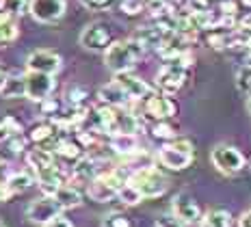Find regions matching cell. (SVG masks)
<instances>
[{
	"label": "cell",
	"instance_id": "cell-5",
	"mask_svg": "<svg viewBox=\"0 0 251 227\" xmlns=\"http://www.w3.org/2000/svg\"><path fill=\"white\" fill-rule=\"evenodd\" d=\"M128 184H132V186L148 199L150 197H160V195L167 191V179L151 167L134 171L132 176L128 177Z\"/></svg>",
	"mask_w": 251,
	"mask_h": 227
},
{
	"label": "cell",
	"instance_id": "cell-28",
	"mask_svg": "<svg viewBox=\"0 0 251 227\" xmlns=\"http://www.w3.org/2000/svg\"><path fill=\"white\" fill-rule=\"evenodd\" d=\"M151 136H154V139H163V141L176 139V128L169 126L167 121H156V124L151 126Z\"/></svg>",
	"mask_w": 251,
	"mask_h": 227
},
{
	"label": "cell",
	"instance_id": "cell-3",
	"mask_svg": "<svg viewBox=\"0 0 251 227\" xmlns=\"http://www.w3.org/2000/svg\"><path fill=\"white\" fill-rule=\"evenodd\" d=\"M126 184L128 182H126L124 173L119 171V169H113V171H106V173H102V176H98L89 184V197L100 203L111 202L113 197H117L119 191H122Z\"/></svg>",
	"mask_w": 251,
	"mask_h": 227
},
{
	"label": "cell",
	"instance_id": "cell-18",
	"mask_svg": "<svg viewBox=\"0 0 251 227\" xmlns=\"http://www.w3.org/2000/svg\"><path fill=\"white\" fill-rule=\"evenodd\" d=\"M2 98L7 100H18V98H24L26 93V76H7L2 89H0Z\"/></svg>",
	"mask_w": 251,
	"mask_h": 227
},
{
	"label": "cell",
	"instance_id": "cell-42",
	"mask_svg": "<svg viewBox=\"0 0 251 227\" xmlns=\"http://www.w3.org/2000/svg\"><path fill=\"white\" fill-rule=\"evenodd\" d=\"M4 80H7V72H4V67H0V89H2Z\"/></svg>",
	"mask_w": 251,
	"mask_h": 227
},
{
	"label": "cell",
	"instance_id": "cell-12",
	"mask_svg": "<svg viewBox=\"0 0 251 227\" xmlns=\"http://www.w3.org/2000/svg\"><path fill=\"white\" fill-rule=\"evenodd\" d=\"M61 205L56 202L54 197H48L46 195L44 199H39V202H33L28 208V219L33 221V223H50L52 219H56V216L61 214Z\"/></svg>",
	"mask_w": 251,
	"mask_h": 227
},
{
	"label": "cell",
	"instance_id": "cell-20",
	"mask_svg": "<svg viewBox=\"0 0 251 227\" xmlns=\"http://www.w3.org/2000/svg\"><path fill=\"white\" fill-rule=\"evenodd\" d=\"M52 197L59 202V205L63 210H65V208H78V205L82 203V195L78 193L74 186H65V184H63V186L54 195H52Z\"/></svg>",
	"mask_w": 251,
	"mask_h": 227
},
{
	"label": "cell",
	"instance_id": "cell-43",
	"mask_svg": "<svg viewBox=\"0 0 251 227\" xmlns=\"http://www.w3.org/2000/svg\"><path fill=\"white\" fill-rule=\"evenodd\" d=\"M240 2H243L245 7H251V0H240Z\"/></svg>",
	"mask_w": 251,
	"mask_h": 227
},
{
	"label": "cell",
	"instance_id": "cell-23",
	"mask_svg": "<svg viewBox=\"0 0 251 227\" xmlns=\"http://www.w3.org/2000/svg\"><path fill=\"white\" fill-rule=\"evenodd\" d=\"M20 132H22V124H20L15 117H4L0 121V143H9L11 139L15 136H20Z\"/></svg>",
	"mask_w": 251,
	"mask_h": 227
},
{
	"label": "cell",
	"instance_id": "cell-30",
	"mask_svg": "<svg viewBox=\"0 0 251 227\" xmlns=\"http://www.w3.org/2000/svg\"><path fill=\"white\" fill-rule=\"evenodd\" d=\"M236 84H238V89L245 93V96L251 98V65H245V67H240L238 70Z\"/></svg>",
	"mask_w": 251,
	"mask_h": 227
},
{
	"label": "cell",
	"instance_id": "cell-13",
	"mask_svg": "<svg viewBox=\"0 0 251 227\" xmlns=\"http://www.w3.org/2000/svg\"><path fill=\"white\" fill-rule=\"evenodd\" d=\"M59 139V124L54 121H39V124L30 126L28 130V141H33L39 147H46V150H50V145H54Z\"/></svg>",
	"mask_w": 251,
	"mask_h": 227
},
{
	"label": "cell",
	"instance_id": "cell-7",
	"mask_svg": "<svg viewBox=\"0 0 251 227\" xmlns=\"http://www.w3.org/2000/svg\"><path fill=\"white\" fill-rule=\"evenodd\" d=\"M80 44L91 52H106L115 41L106 24H89L80 33Z\"/></svg>",
	"mask_w": 251,
	"mask_h": 227
},
{
	"label": "cell",
	"instance_id": "cell-35",
	"mask_svg": "<svg viewBox=\"0 0 251 227\" xmlns=\"http://www.w3.org/2000/svg\"><path fill=\"white\" fill-rule=\"evenodd\" d=\"M156 227H184V223H182L176 214H167L156 221Z\"/></svg>",
	"mask_w": 251,
	"mask_h": 227
},
{
	"label": "cell",
	"instance_id": "cell-21",
	"mask_svg": "<svg viewBox=\"0 0 251 227\" xmlns=\"http://www.w3.org/2000/svg\"><path fill=\"white\" fill-rule=\"evenodd\" d=\"M111 150H115L117 154H134L137 151V139H134V134H113Z\"/></svg>",
	"mask_w": 251,
	"mask_h": 227
},
{
	"label": "cell",
	"instance_id": "cell-47",
	"mask_svg": "<svg viewBox=\"0 0 251 227\" xmlns=\"http://www.w3.org/2000/svg\"><path fill=\"white\" fill-rule=\"evenodd\" d=\"M0 227H4V225H2V223H0Z\"/></svg>",
	"mask_w": 251,
	"mask_h": 227
},
{
	"label": "cell",
	"instance_id": "cell-27",
	"mask_svg": "<svg viewBox=\"0 0 251 227\" xmlns=\"http://www.w3.org/2000/svg\"><path fill=\"white\" fill-rule=\"evenodd\" d=\"M143 4H145V9H148L151 15H158V18H165V15H174L169 0H143Z\"/></svg>",
	"mask_w": 251,
	"mask_h": 227
},
{
	"label": "cell",
	"instance_id": "cell-11",
	"mask_svg": "<svg viewBox=\"0 0 251 227\" xmlns=\"http://www.w3.org/2000/svg\"><path fill=\"white\" fill-rule=\"evenodd\" d=\"M26 65H28V72H41L54 76L61 70V56L52 50H37L28 56Z\"/></svg>",
	"mask_w": 251,
	"mask_h": 227
},
{
	"label": "cell",
	"instance_id": "cell-37",
	"mask_svg": "<svg viewBox=\"0 0 251 227\" xmlns=\"http://www.w3.org/2000/svg\"><path fill=\"white\" fill-rule=\"evenodd\" d=\"M56 110H59V102H54V100H50V98H46V100H41V113L44 115H54Z\"/></svg>",
	"mask_w": 251,
	"mask_h": 227
},
{
	"label": "cell",
	"instance_id": "cell-36",
	"mask_svg": "<svg viewBox=\"0 0 251 227\" xmlns=\"http://www.w3.org/2000/svg\"><path fill=\"white\" fill-rule=\"evenodd\" d=\"M82 4L89 7L91 11H104V9H108L113 4V0H82Z\"/></svg>",
	"mask_w": 251,
	"mask_h": 227
},
{
	"label": "cell",
	"instance_id": "cell-25",
	"mask_svg": "<svg viewBox=\"0 0 251 227\" xmlns=\"http://www.w3.org/2000/svg\"><path fill=\"white\" fill-rule=\"evenodd\" d=\"M18 33H20V28L15 26V22L9 20L7 13H0V46L13 41L18 37Z\"/></svg>",
	"mask_w": 251,
	"mask_h": 227
},
{
	"label": "cell",
	"instance_id": "cell-46",
	"mask_svg": "<svg viewBox=\"0 0 251 227\" xmlns=\"http://www.w3.org/2000/svg\"><path fill=\"white\" fill-rule=\"evenodd\" d=\"M0 9H2V0H0Z\"/></svg>",
	"mask_w": 251,
	"mask_h": 227
},
{
	"label": "cell",
	"instance_id": "cell-14",
	"mask_svg": "<svg viewBox=\"0 0 251 227\" xmlns=\"http://www.w3.org/2000/svg\"><path fill=\"white\" fill-rule=\"evenodd\" d=\"M115 82L128 93L130 100H145L148 96H151L150 84L145 80H141L139 76H134V74H130V72H119L117 76H115Z\"/></svg>",
	"mask_w": 251,
	"mask_h": 227
},
{
	"label": "cell",
	"instance_id": "cell-1",
	"mask_svg": "<svg viewBox=\"0 0 251 227\" xmlns=\"http://www.w3.org/2000/svg\"><path fill=\"white\" fill-rule=\"evenodd\" d=\"M145 48L134 39H126V41H115L111 48L104 54V61H106V67L113 70L115 74L119 72H128L130 67L137 65V61L143 56Z\"/></svg>",
	"mask_w": 251,
	"mask_h": 227
},
{
	"label": "cell",
	"instance_id": "cell-19",
	"mask_svg": "<svg viewBox=\"0 0 251 227\" xmlns=\"http://www.w3.org/2000/svg\"><path fill=\"white\" fill-rule=\"evenodd\" d=\"M139 119L128 110H119L115 113V134H137Z\"/></svg>",
	"mask_w": 251,
	"mask_h": 227
},
{
	"label": "cell",
	"instance_id": "cell-33",
	"mask_svg": "<svg viewBox=\"0 0 251 227\" xmlns=\"http://www.w3.org/2000/svg\"><path fill=\"white\" fill-rule=\"evenodd\" d=\"M104 227H132V221L126 214H111L104 221Z\"/></svg>",
	"mask_w": 251,
	"mask_h": 227
},
{
	"label": "cell",
	"instance_id": "cell-44",
	"mask_svg": "<svg viewBox=\"0 0 251 227\" xmlns=\"http://www.w3.org/2000/svg\"><path fill=\"white\" fill-rule=\"evenodd\" d=\"M177 2H182V4H184V2H188V0H177Z\"/></svg>",
	"mask_w": 251,
	"mask_h": 227
},
{
	"label": "cell",
	"instance_id": "cell-15",
	"mask_svg": "<svg viewBox=\"0 0 251 227\" xmlns=\"http://www.w3.org/2000/svg\"><path fill=\"white\" fill-rule=\"evenodd\" d=\"M174 214L182 223H195V221H200L201 210L191 195H177L174 199Z\"/></svg>",
	"mask_w": 251,
	"mask_h": 227
},
{
	"label": "cell",
	"instance_id": "cell-9",
	"mask_svg": "<svg viewBox=\"0 0 251 227\" xmlns=\"http://www.w3.org/2000/svg\"><path fill=\"white\" fill-rule=\"evenodd\" d=\"M65 7H67L65 0H30L28 11L33 13V18L37 20V22L52 24L63 18Z\"/></svg>",
	"mask_w": 251,
	"mask_h": 227
},
{
	"label": "cell",
	"instance_id": "cell-31",
	"mask_svg": "<svg viewBox=\"0 0 251 227\" xmlns=\"http://www.w3.org/2000/svg\"><path fill=\"white\" fill-rule=\"evenodd\" d=\"M119 199H122L124 203H128V205H134V203H139L141 199H143V195H141L137 188L132 186V184H126V186L119 191V195H117Z\"/></svg>",
	"mask_w": 251,
	"mask_h": 227
},
{
	"label": "cell",
	"instance_id": "cell-38",
	"mask_svg": "<svg viewBox=\"0 0 251 227\" xmlns=\"http://www.w3.org/2000/svg\"><path fill=\"white\" fill-rule=\"evenodd\" d=\"M221 13L223 15H234L236 13V2H234V0H221Z\"/></svg>",
	"mask_w": 251,
	"mask_h": 227
},
{
	"label": "cell",
	"instance_id": "cell-41",
	"mask_svg": "<svg viewBox=\"0 0 251 227\" xmlns=\"http://www.w3.org/2000/svg\"><path fill=\"white\" fill-rule=\"evenodd\" d=\"M238 227H251V210H249V212H245L243 216H240Z\"/></svg>",
	"mask_w": 251,
	"mask_h": 227
},
{
	"label": "cell",
	"instance_id": "cell-8",
	"mask_svg": "<svg viewBox=\"0 0 251 227\" xmlns=\"http://www.w3.org/2000/svg\"><path fill=\"white\" fill-rule=\"evenodd\" d=\"M143 110H145V115L151 117V119L167 121V119H171L177 113V106H176L174 100L167 96V93H151V96L145 98Z\"/></svg>",
	"mask_w": 251,
	"mask_h": 227
},
{
	"label": "cell",
	"instance_id": "cell-16",
	"mask_svg": "<svg viewBox=\"0 0 251 227\" xmlns=\"http://www.w3.org/2000/svg\"><path fill=\"white\" fill-rule=\"evenodd\" d=\"M82 151L85 147L78 139H70V136H63L54 143V156L61 158L63 162H70V165H76L82 158Z\"/></svg>",
	"mask_w": 251,
	"mask_h": 227
},
{
	"label": "cell",
	"instance_id": "cell-4",
	"mask_svg": "<svg viewBox=\"0 0 251 227\" xmlns=\"http://www.w3.org/2000/svg\"><path fill=\"white\" fill-rule=\"evenodd\" d=\"M160 165L171 171H182L193 162V145L186 139H176L158 151Z\"/></svg>",
	"mask_w": 251,
	"mask_h": 227
},
{
	"label": "cell",
	"instance_id": "cell-40",
	"mask_svg": "<svg viewBox=\"0 0 251 227\" xmlns=\"http://www.w3.org/2000/svg\"><path fill=\"white\" fill-rule=\"evenodd\" d=\"M9 150H11V154H18V151L24 150V141L20 139V136H15V139L9 141Z\"/></svg>",
	"mask_w": 251,
	"mask_h": 227
},
{
	"label": "cell",
	"instance_id": "cell-22",
	"mask_svg": "<svg viewBox=\"0 0 251 227\" xmlns=\"http://www.w3.org/2000/svg\"><path fill=\"white\" fill-rule=\"evenodd\" d=\"M74 177L80 179V182H89L91 184L96 179V160L91 158H80V160L74 165Z\"/></svg>",
	"mask_w": 251,
	"mask_h": 227
},
{
	"label": "cell",
	"instance_id": "cell-29",
	"mask_svg": "<svg viewBox=\"0 0 251 227\" xmlns=\"http://www.w3.org/2000/svg\"><path fill=\"white\" fill-rule=\"evenodd\" d=\"M65 98H67V102H70L72 106H80V104L85 102V98H89V93H87L85 87H78V84H74V87H67Z\"/></svg>",
	"mask_w": 251,
	"mask_h": 227
},
{
	"label": "cell",
	"instance_id": "cell-10",
	"mask_svg": "<svg viewBox=\"0 0 251 227\" xmlns=\"http://www.w3.org/2000/svg\"><path fill=\"white\" fill-rule=\"evenodd\" d=\"M26 76V96L35 102H41L50 96V91L54 89V78L52 74H41V72H28Z\"/></svg>",
	"mask_w": 251,
	"mask_h": 227
},
{
	"label": "cell",
	"instance_id": "cell-24",
	"mask_svg": "<svg viewBox=\"0 0 251 227\" xmlns=\"http://www.w3.org/2000/svg\"><path fill=\"white\" fill-rule=\"evenodd\" d=\"M7 186L11 195H18V193H24L33 186V177L26 176V173H13V176L7 177Z\"/></svg>",
	"mask_w": 251,
	"mask_h": 227
},
{
	"label": "cell",
	"instance_id": "cell-6",
	"mask_svg": "<svg viewBox=\"0 0 251 227\" xmlns=\"http://www.w3.org/2000/svg\"><path fill=\"white\" fill-rule=\"evenodd\" d=\"M210 158H212V165L221 173H227V176H234V173H238L245 167V156L232 145H217L212 150Z\"/></svg>",
	"mask_w": 251,
	"mask_h": 227
},
{
	"label": "cell",
	"instance_id": "cell-34",
	"mask_svg": "<svg viewBox=\"0 0 251 227\" xmlns=\"http://www.w3.org/2000/svg\"><path fill=\"white\" fill-rule=\"evenodd\" d=\"M143 0H122V11L126 15H137L143 11Z\"/></svg>",
	"mask_w": 251,
	"mask_h": 227
},
{
	"label": "cell",
	"instance_id": "cell-26",
	"mask_svg": "<svg viewBox=\"0 0 251 227\" xmlns=\"http://www.w3.org/2000/svg\"><path fill=\"white\" fill-rule=\"evenodd\" d=\"M227 225H229V214L226 210H212L201 221V227H227Z\"/></svg>",
	"mask_w": 251,
	"mask_h": 227
},
{
	"label": "cell",
	"instance_id": "cell-39",
	"mask_svg": "<svg viewBox=\"0 0 251 227\" xmlns=\"http://www.w3.org/2000/svg\"><path fill=\"white\" fill-rule=\"evenodd\" d=\"M44 227H74V225H72L67 219H63V216H56V219H52L50 223H46Z\"/></svg>",
	"mask_w": 251,
	"mask_h": 227
},
{
	"label": "cell",
	"instance_id": "cell-32",
	"mask_svg": "<svg viewBox=\"0 0 251 227\" xmlns=\"http://www.w3.org/2000/svg\"><path fill=\"white\" fill-rule=\"evenodd\" d=\"M2 11L7 15H22L24 0H2Z\"/></svg>",
	"mask_w": 251,
	"mask_h": 227
},
{
	"label": "cell",
	"instance_id": "cell-17",
	"mask_svg": "<svg viewBox=\"0 0 251 227\" xmlns=\"http://www.w3.org/2000/svg\"><path fill=\"white\" fill-rule=\"evenodd\" d=\"M98 96H100V100L106 104V106H124V104L130 100L128 93H126L117 82H111V84H106V87H102Z\"/></svg>",
	"mask_w": 251,
	"mask_h": 227
},
{
	"label": "cell",
	"instance_id": "cell-45",
	"mask_svg": "<svg viewBox=\"0 0 251 227\" xmlns=\"http://www.w3.org/2000/svg\"><path fill=\"white\" fill-rule=\"evenodd\" d=\"M249 113H251V98H249Z\"/></svg>",
	"mask_w": 251,
	"mask_h": 227
},
{
	"label": "cell",
	"instance_id": "cell-2",
	"mask_svg": "<svg viewBox=\"0 0 251 227\" xmlns=\"http://www.w3.org/2000/svg\"><path fill=\"white\" fill-rule=\"evenodd\" d=\"M188 67H191V56L184 54L176 61H167L160 72L156 74V84L158 89L167 96H174L177 93L186 82V76H188Z\"/></svg>",
	"mask_w": 251,
	"mask_h": 227
}]
</instances>
